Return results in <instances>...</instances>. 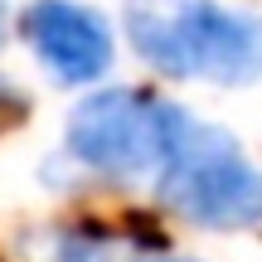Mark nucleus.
<instances>
[{
	"label": "nucleus",
	"instance_id": "5",
	"mask_svg": "<svg viewBox=\"0 0 262 262\" xmlns=\"http://www.w3.org/2000/svg\"><path fill=\"white\" fill-rule=\"evenodd\" d=\"M141 243H150V238H136V233H112V228L83 224V228H63V233H58L54 257H58V262H126Z\"/></svg>",
	"mask_w": 262,
	"mask_h": 262
},
{
	"label": "nucleus",
	"instance_id": "4",
	"mask_svg": "<svg viewBox=\"0 0 262 262\" xmlns=\"http://www.w3.org/2000/svg\"><path fill=\"white\" fill-rule=\"evenodd\" d=\"M29 49L44 58V68L58 83H93L112 68V29L97 10L78 0H34L19 15Z\"/></svg>",
	"mask_w": 262,
	"mask_h": 262
},
{
	"label": "nucleus",
	"instance_id": "7",
	"mask_svg": "<svg viewBox=\"0 0 262 262\" xmlns=\"http://www.w3.org/2000/svg\"><path fill=\"white\" fill-rule=\"evenodd\" d=\"M5 34H10V10H5V0H0V44H5Z\"/></svg>",
	"mask_w": 262,
	"mask_h": 262
},
{
	"label": "nucleus",
	"instance_id": "1",
	"mask_svg": "<svg viewBox=\"0 0 262 262\" xmlns=\"http://www.w3.org/2000/svg\"><path fill=\"white\" fill-rule=\"evenodd\" d=\"M131 49L170 78L243 88L262 78V19L214 0H126Z\"/></svg>",
	"mask_w": 262,
	"mask_h": 262
},
{
	"label": "nucleus",
	"instance_id": "6",
	"mask_svg": "<svg viewBox=\"0 0 262 262\" xmlns=\"http://www.w3.org/2000/svg\"><path fill=\"white\" fill-rule=\"evenodd\" d=\"M19 117H25V97H15V93H0V131H5V126H15Z\"/></svg>",
	"mask_w": 262,
	"mask_h": 262
},
{
	"label": "nucleus",
	"instance_id": "3",
	"mask_svg": "<svg viewBox=\"0 0 262 262\" xmlns=\"http://www.w3.org/2000/svg\"><path fill=\"white\" fill-rule=\"evenodd\" d=\"M180 117H185V107H170L150 93L107 88V93H93L73 107L68 150L102 175L136 180L150 170L160 175L170 160V146H175Z\"/></svg>",
	"mask_w": 262,
	"mask_h": 262
},
{
	"label": "nucleus",
	"instance_id": "2",
	"mask_svg": "<svg viewBox=\"0 0 262 262\" xmlns=\"http://www.w3.org/2000/svg\"><path fill=\"white\" fill-rule=\"evenodd\" d=\"M160 199L199 228H257L262 224V170L219 126L180 117L170 160L160 170Z\"/></svg>",
	"mask_w": 262,
	"mask_h": 262
}]
</instances>
